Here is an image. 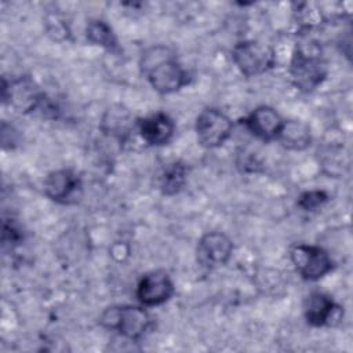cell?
<instances>
[{
  "instance_id": "1",
  "label": "cell",
  "mask_w": 353,
  "mask_h": 353,
  "mask_svg": "<svg viewBox=\"0 0 353 353\" xmlns=\"http://www.w3.org/2000/svg\"><path fill=\"white\" fill-rule=\"evenodd\" d=\"M150 87L159 94H174L189 81L188 72L165 47L149 50L141 63Z\"/></svg>"
},
{
  "instance_id": "19",
  "label": "cell",
  "mask_w": 353,
  "mask_h": 353,
  "mask_svg": "<svg viewBox=\"0 0 353 353\" xmlns=\"http://www.w3.org/2000/svg\"><path fill=\"white\" fill-rule=\"evenodd\" d=\"M22 240V233L21 230L11 223H8L7 221H4L3 223V244H11L15 245Z\"/></svg>"
},
{
  "instance_id": "14",
  "label": "cell",
  "mask_w": 353,
  "mask_h": 353,
  "mask_svg": "<svg viewBox=\"0 0 353 353\" xmlns=\"http://www.w3.org/2000/svg\"><path fill=\"white\" fill-rule=\"evenodd\" d=\"M188 176V167L181 160L167 163L156 175V186L165 196H174L179 193Z\"/></svg>"
},
{
  "instance_id": "6",
  "label": "cell",
  "mask_w": 353,
  "mask_h": 353,
  "mask_svg": "<svg viewBox=\"0 0 353 353\" xmlns=\"http://www.w3.org/2000/svg\"><path fill=\"white\" fill-rule=\"evenodd\" d=\"M290 256L299 276L307 281L323 279L334 268L330 254L320 245L296 244L291 248Z\"/></svg>"
},
{
  "instance_id": "8",
  "label": "cell",
  "mask_w": 353,
  "mask_h": 353,
  "mask_svg": "<svg viewBox=\"0 0 353 353\" xmlns=\"http://www.w3.org/2000/svg\"><path fill=\"white\" fill-rule=\"evenodd\" d=\"M233 254L232 240L221 232H210L201 236L196 248V258L200 266L216 269L228 263Z\"/></svg>"
},
{
  "instance_id": "10",
  "label": "cell",
  "mask_w": 353,
  "mask_h": 353,
  "mask_svg": "<svg viewBox=\"0 0 353 353\" xmlns=\"http://www.w3.org/2000/svg\"><path fill=\"white\" fill-rule=\"evenodd\" d=\"M44 193L48 199L61 204L74 203L81 193V179L69 168L52 171L44 179Z\"/></svg>"
},
{
  "instance_id": "3",
  "label": "cell",
  "mask_w": 353,
  "mask_h": 353,
  "mask_svg": "<svg viewBox=\"0 0 353 353\" xmlns=\"http://www.w3.org/2000/svg\"><path fill=\"white\" fill-rule=\"evenodd\" d=\"M102 327L116 331L130 341L141 339L152 324L149 313L138 306L123 305L108 307L99 317Z\"/></svg>"
},
{
  "instance_id": "4",
  "label": "cell",
  "mask_w": 353,
  "mask_h": 353,
  "mask_svg": "<svg viewBox=\"0 0 353 353\" xmlns=\"http://www.w3.org/2000/svg\"><path fill=\"white\" fill-rule=\"evenodd\" d=\"M232 58L237 69L245 77L266 73L274 66V50L258 40L239 41L232 50Z\"/></svg>"
},
{
  "instance_id": "11",
  "label": "cell",
  "mask_w": 353,
  "mask_h": 353,
  "mask_svg": "<svg viewBox=\"0 0 353 353\" xmlns=\"http://www.w3.org/2000/svg\"><path fill=\"white\" fill-rule=\"evenodd\" d=\"M303 314L307 324L313 327H325L334 325L341 320L342 309L330 295L316 291L305 299Z\"/></svg>"
},
{
  "instance_id": "15",
  "label": "cell",
  "mask_w": 353,
  "mask_h": 353,
  "mask_svg": "<svg viewBox=\"0 0 353 353\" xmlns=\"http://www.w3.org/2000/svg\"><path fill=\"white\" fill-rule=\"evenodd\" d=\"M277 141L287 149L303 150L310 145V130L305 123L296 120H285Z\"/></svg>"
},
{
  "instance_id": "18",
  "label": "cell",
  "mask_w": 353,
  "mask_h": 353,
  "mask_svg": "<svg viewBox=\"0 0 353 353\" xmlns=\"http://www.w3.org/2000/svg\"><path fill=\"white\" fill-rule=\"evenodd\" d=\"M330 200V196L324 190H306L298 197V207L303 211H316Z\"/></svg>"
},
{
  "instance_id": "17",
  "label": "cell",
  "mask_w": 353,
  "mask_h": 353,
  "mask_svg": "<svg viewBox=\"0 0 353 353\" xmlns=\"http://www.w3.org/2000/svg\"><path fill=\"white\" fill-rule=\"evenodd\" d=\"M121 110H110V114H108V119H103V128L106 132L112 134L113 137H116L117 139L123 141L130 131V119L128 116H121Z\"/></svg>"
},
{
  "instance_id": "13",
  "label": "cell",
  "mask_w": 353,
  "mask_h": 353,
  "mask_svg": "<svg viewBox=\"0 0 353 353\" xmlns=\"http://www.w3.org/2000/svg\"><path fill=\"white\" fill-rule=\"evenodd\" d=\"M137 128L141 138L150 146H161L171 141L175 132L174 120L164 112H156L138 119Z\"/></svg>"
},
{
  "instance_id": "16",
  "label": "cell",
  "mask_w": 353,
  "mask_h": 353,
  "mask_svg": "<svg viewBox=\"0 0 353 353\" xmlns=\"http://www.w3.org/2000/svg\"><path fill=\"white\" fill-rule=\"evenodd\" d=\"M85 37L90 43L103 47L110 52H119V41L116 34L113 33L112 28L101 19H94L87 23L85 28Z\"/></svg>"
},
{
  "instance_id": "7",
  "label": "cell",
  "mask_w": 353,
  "mask_h": 353,
  "mask_svg": "<svg viewBox=\"0 0 353 353\" xmlns=\"http://www.w3.org/2000/svg\"><path fill=\"white\" fill-rule=\"evenodd\" d=\"M1 97L4 102H8L19 113L34 112L47 101L44 92L28 76L18 77L10 83L3 79Z\"/></svg>"
},
{
  "instance_id": "2",
  "label": "cell",
  "mask_w": 353,
  "mask_h": 353,
  "mask_svg": "<svg viewBox=\"0 0 353 353\" xmlns=\"http://www.w3.org/2000/svg\"><path fill=\"white\" fill-rule=\"evenodd\" d=\"M328 68L319 51H307L296 46L290 62V79L296 90L312 92L327 77Z\"/></svg>"
},
{
  "instance_id": "9",
  "label": "cell",
  "mask_w": 353,
  "mask_h": 353,
  "mask_svg": "<svg viewBox=\"0 0 353 353\" xmlns=\"http://www.w3.org/2000/svg\"><path fill=\"white\" fill-rule=\"evenodd\" d=\"M174 283L167 272L152 270L145 273L137 285V298L145 306H159L174 295Z\"/></svg>"
},
{
  "instance_id": "5",
  "label": "cell",
  "mask_w": 353,
  "mask_h": 353,
  "mask_svg": "<svg viewBox=\"0 0 353 353\" xmlns=\"http://www.w3.org/2000/svg\"><path fill=\"white\" fill-rule=\"evenodd\" d=\"M230 119L216 108H205L196 119L194 131L197 142L205 149L222 146L232 135Z\"/></svg>"
},
{
  "instance_id": "12",
  "label": "cell",
  "mask_w": 353,
  "mask_h": 353,
  "mask_svg": "<svg viewBox=\"0 0 353 353\" xmlns=\"http://www.w3.org/2000/svg\"><path fill=\"white\" fill-rule=\"evenodd\" d=\"M284 121L285 120L279 114V112L270 106H258L241 120L254 137L265 142L277 139Z\"/></svg>"
}]
</instances>
